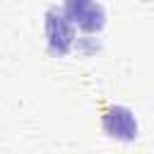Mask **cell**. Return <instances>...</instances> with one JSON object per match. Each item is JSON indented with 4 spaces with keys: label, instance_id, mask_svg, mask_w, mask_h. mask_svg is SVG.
<instances>
[{
    "label": "cell",
    "instance_id": "cell-1",
    "mask_svg": "<svg viewBox=\"0 0 154 154\" xmlns=\"http://www.w3.org/2000/svg\"><path fill=\"white\" fill-rule=\"evenodd\" d=\"M46 41H48L51 55H65L72 48V41H75L72 22L58 7H51L46 12Z\"/></svg>",
    "mask_w": 154,
    "mask_h": 154
},
{
    "label": "cell",
    "instance_id": "cell-2",
    "mask_svg": "<svg viewBox=\"0 0 154 154\" xmlns=\"http://www.w3.org/2000/svg\"><path fill=\"white\" fill-rule=\"evenodd\" d=\"M63 12L67 14V19L72 24H77L87 34L101 31L103 29V22H106L103 7L96 0H65L63 2Z\"/></svg>",
    "mask_w": 154,
    "mask_h": 154
},
{
    "label": "cell",
    "instance_id": "cell-3",
    "mask_svg": "<svg viewBox=\"0 0 154 154\" xmlns=\"http://www.w3.org/2000/svg\"><path fill=\"white\" fill-rule=\"evenodd\" d=\"M101 128L108 137L130 142L137 137V120L130 108L125 106H108L101 116Z\"/></svg>",
    "mask_w": 154,
    "mask_h": 154
}]
</instances>
